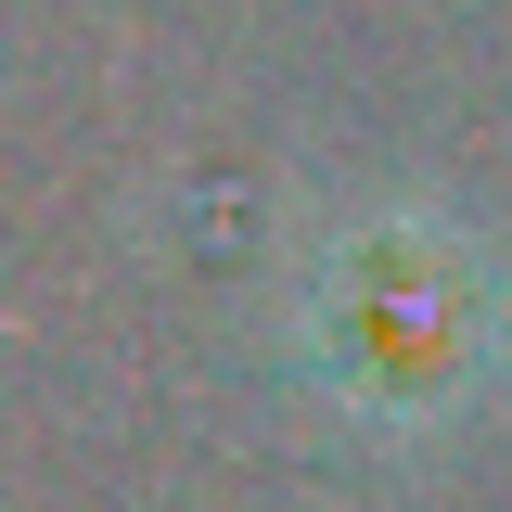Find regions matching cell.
Segmentation results:
<instances>
[{
    "label": "cell",
    "mask_w": 512,
    "mask_h": 512,
    "mask_svg": "<svg viewBox=\"0 0 512 512\" xmlns=\"http://www.w3.org/2000/svg\"><path fill=\"white\" fill-rule=\"evenodd\" d=\"M487 333H500L487 269L448 244L436 218H384L359 244H333L320 308H308V359H320L333 410H359V423H436L448 397H474Z\"/></svg>",
    "instance_id": "cell-1"
}]
</instances>
